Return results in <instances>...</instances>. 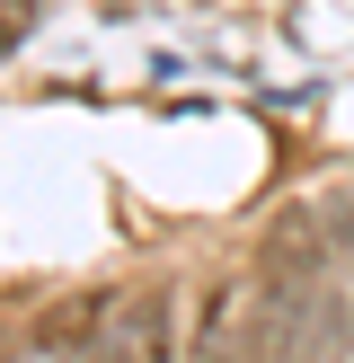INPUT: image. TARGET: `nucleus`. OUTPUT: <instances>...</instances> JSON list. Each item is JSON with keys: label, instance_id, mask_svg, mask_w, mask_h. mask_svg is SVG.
<instances>
[{"label": "nucleus", "instance_id": "nucleus-2", "mask_svg": "<svg viewBox=\"0 0 354 363\" xmlns=\"http://www.w3.org/2000/svg\"><path fill=\"white\" fill-rule=\"evenodd\" d=\"M186 363H266L257 311L239 319V284H204V311H195V346Z\"/></svg>", "mask_w": 354, "mask_h": 363}, {"label": "nucleus", "instance_id": "nucleus-1", "mask_svg": "<svg viewBox=\"0 0 354 363\" xmlns=\"http://www.w3.org/2000/svg\"><path fill=\"white\" fill-rule=\"evenodd\" d=\"M80 363H177V293L142 284L133 301H115V319L98 328V346Z\"/></svg>", "mask_w": 354, "mask_h": 363}]
</instances>
